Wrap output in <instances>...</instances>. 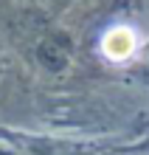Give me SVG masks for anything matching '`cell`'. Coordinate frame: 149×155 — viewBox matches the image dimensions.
Wrapping results in <instances>:
<instances>
[{"instance_id": "1", "label": "cell", "mask_w": 149, "mask_h": 155, "mask_svg": "<svg viewBox=\"0 0 149 155\" xmlns=\"http://www.w3.org/2000/svg\"><path fill=\"white\" fill-rule=\"evenodd\" d=\"M135 51V34L129 28H115L104 37V54L110 59H124Z\"/></svg>"}]
</instances>
